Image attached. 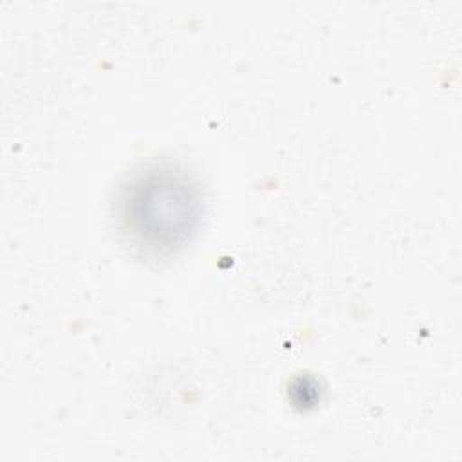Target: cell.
I'll return each instance as SVG.
<instances>
[{"label":"cell","mask_w":462,"mask_h":462,"mask_svg":"<svg viewBox=\"0 0 462 462\" xmlns=\"http://www.w3.org/2000/svg\"><path fill=\"white\" fill-rule=\"evenodd\" d=\"M116 213L132 245L148 254H170L186 245L200 224V188L180 166L153 162L128 177Z\"/></svg>","instance_id":"1"},{"label":"cell","mask_w":462,"mask_h":462,"mask_svg":"<svg viewBox=\"0 0 462 462\" xmlns=\"http://www.w3.org/2000/svg\"><path fill=\"white\" fill-rule=\"evenodd\" d=\"M291 399L294 406H300V408L314 406L316 401H319V386L316 379L307 375L296 377L291 384Z\"/></svg>","instance_id":"2"}]
</instances>
